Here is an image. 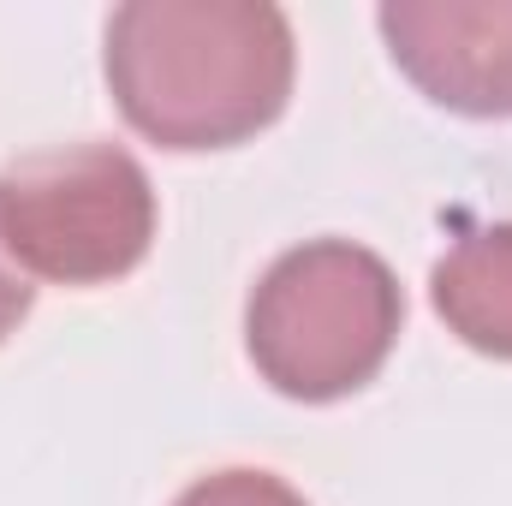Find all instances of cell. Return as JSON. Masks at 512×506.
Here are the masks:
<instances>
[{
  "label": "cell",
  "mask_w": 512,
  "mask_h": 506,
  "mask_svg": "<svg viewBox=\"0 0 512 506\" xmlns=\"http://www.w3.org/2000/svg\"><path fill=\"white\" fill-rule=\"evenodd\" d=\"M298 72L274 0H126L108 18V84L161 149H233L286 114Z\"/></svg>",
  "instance_id": "1"
},
{
  "label": "cell",
  "mask_w": 512,
  "mask_h": 506,
  "mask_svg": "<svg viewBox=\"0 0 512 506\" xmlns=\"http://www.w3.org/2000/svg\"><path fill=\"white\" fill-rule=\"evenodd\" d=\"M399 322L405 292L382 256L352 239H310L256 280L245 340L274 393L328 405L376 381Z\"/></svg>",
  "instance_id": "2"
},
{
  "label": "cell",
  "mask_w": 512,
  "mask_h": 506,
  "mask_svg": "<svg viewBox=\"0 0 512 506\" xmlns=\"http://www.w3.org/2000/svg\"><path fill=\"white\" fill-rule=\"evenodd\" d=\"M155 239V185L120 143H54L0 173V245L54 286L131 274Z\"/></svg>",
  "instance_id": "3"
},
{
  "label": "cell",
  "mask_w": 512,
  "mask_h": 506,
  "mask_svg": "<svg viewBox=\"0 0 512 506\" xmlns=\"http://www.w3.org/2000/svg\"><path fill=\"white\" fill-rule=\"evenodd\" d=\"M376 24L429 102L512 120V0H387Z\"/></svg>",
  "instance_id": "4"
},
{
  "label": "cell",
  "mask_w": 512,
  "mask_h": 506,
  "mask_svg": "<svg viewBox=\"0 0 512 506\" xmlns=\"http://www.w3.org/2000/svg\"><path fill=\"white\" fill-rule=\"evenodd\" d=\"M429 298L471 352L512 358V221L465 233L435 262Z\"/></svg>",
  "instance_id": "5"
},
{
  "label": "cell",
  "mask_w": 512,
  "mask_h": 506,
  "mask_svg": "<svg viewBox=\"0 0 512 506\" xmlns=\"http://www.w3.org/2000/svg\"><path fill=\"white\" fill-rule=\"evenodd\" d=\"M173 506H310L292 483H280L274 471H215L197 477Z\"/></svg>",
  "instance_id": "6"
},
{
  "label": "cell",
  "mask_w": 512,
  "mask_h": 506,
  "mask_svg": "<svg viewBox=\"0 0 512 506\" xmlns=\"http://www.w3.org/2000/svg\"><path fill=\"white\" fill-rule=\"evenodd\" d=\"M30 304H36V286H30V280L6 262V245H0V340H6V334L30 316Z\"/></svg>",
  "instance_id": "7"
}]
</instances>
